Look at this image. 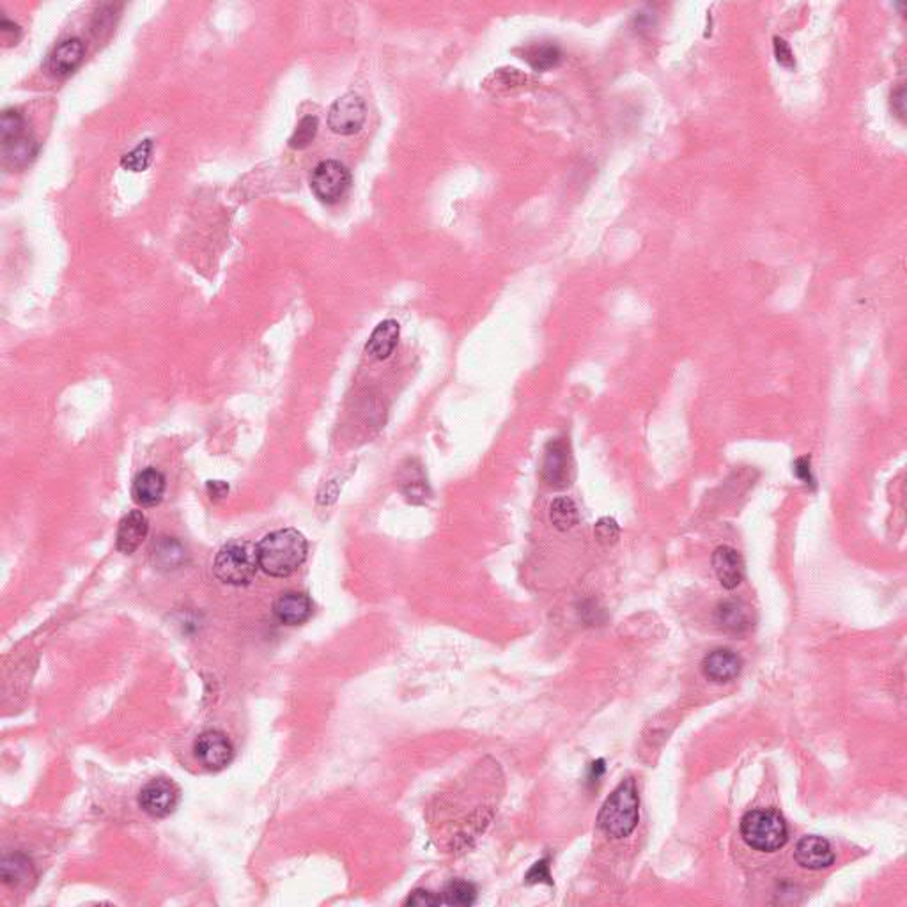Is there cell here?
<instances>
[{"instance_id": "6da1fadb", "label": "cell", "mask_w": 907, "mask_h": 907, "mask_svg": "<svg viewBox=\"0 0 907 907\" xmlns=\"http://www.w3.org/2000/svg\"><path fill=\"white\" fill-rule=\"evenodd\" d=\"M309 543L305 536L294 528L275 530L257 544L259 566L273 578H287L296 573L307 559Z\"/></svg>"}, {"instance_id": "7a4b0ae2", "label": "cell", "mask_w": 907, "mask_h": 907, "mask_svg": "<svg viewBox=\"0 0 907 907\" xmlns=\"http://www.w3.org/2000/svg\"><path fill=\"white\" fill-rule=\"evenodd\" d=\"M640 819L638 789L631 778L624 780L605 801L598 816L601 832L612 839L629 837Z\"/></svg>"}, {"instance_id": "3957f363", "label": "cell", "mask_w": 907, "mask_h": 907, "mask_svg": "<svg viewBox=\"0 0 907 907\" xmlns=\"http://www.w3.org/2000/svg\"><path fill=\"white\" fill-rule=\"evenodd\" d=\"M259 569L261 566L257 546L241 539L223 544L213 562L215 576L222 583L232 587L248 585L255 578Z\"/></svg>"}, {"instance_id": "277c9868", "label": "cell", "mask_w": 907, "mask_h": 907, "mask_svg": "<svg viewBox=\"0 0 907 907\" xmlns=\"http://www.w3.org/2000/svg\"><path fill=\"white\" fill-rule=\"evenodd\" d=\"M745 842L761 853H775L787 844L789 830L777 810H752L741 821Z\"/></svg>"}, {"instance_id": "5b68a950", "label": "cell", "mask_w": 907, "mask_h": 907, "mask_svg": "<svg viewBox=\"0 0 907 907\" xmlns=\"http://www.w3.org/2000/svg\"><path fill=\"white\" fill-rule=\"evenodd\" d=\"M351 186V172L337 160H324L310 174L312 193L326 204L339 202Z\"/></svg>"}, {"instance_id": "8992f818", "label": "cell", "mask_w": 907, "mask_h": 907, "mask_svg": "<svg viewBox=\"0 0 907 907\" xmlns=\"http://www.w3.org/2000/svg\"><path fill=\"white\" fill-rule=\"evenodd\" d=\"M179 800L181 791L168 778H154L147 782L138 794L140 809L154 819H163L174 814V810L179 805Z\"/></svg>"}, {"instance_id": "52a82bcc", "label": "cell", "mask_w": 907, "mask_h": 907, "mask_svg": "<svg viewBox=\"0 0 907 907\" xmlns=\"http://www.w3.org/2000/svg\"><path fill=\"white\" fill-rule=\"evenodd\" d=\"M543 481L555 489L567 488L573 481L571 445L566 438H555L546 445L543 461Z\"/></svg>"}, {"instance_id": "ba28073f", "label": "cell", "mask_w": 907, "mask_h": 907, "mask_svg": "<svg viewBox=\"0 0 907 907\" xmlns=\"http://www.w3.org/2000/svg\"><path fill=\"white\" fill-rule=\"evenodd\" d=\"M193 754L199 764L207 771H222L234 759V747L223 732H202L193 743Z\"/></svg>"}, {"instance_id": "9c48e42d", "label": "cell", "mask_w": 907, "mask_h": 907, "mask_svg": "<svg viewBox=\"0 0 907 907\" xmlns=\"http://www.w3.org/2000/svg\"><path fill=\"white\" fill-rule=\"evenodd\" d=\"M365 115L367 108L364 99L355 92H348L330 106L328 126L333 133L349 137L362 129Z\"/></svg>"}, {"instance_id": "30bf717a", "label": "cell", "mask_w": 907, "mask_h": 907, "mask_svg": "<svg viewBox=\"0 0 907 907\" xmlns=\"http://www.w3.org/2000/svg\"><path fill=\"white\" fill-rule=\"evenodd\" d=\"M85 48L82 39L69 37L60 41L46 57L44 69L48 74L55 78H66L69 76L83 60Z\"/></svg>"}, {"instance_id": "8fae6325", "label": "cell", "mask_w": 907, "mask_h": 907, "mask_svg": "<svg viewBox=\"0 0 907 907\" xmlns=\"http://www.w3.org/2000/svg\"><path fill=\"white\" fill-rule=\"evenodd\" d=\"M273 614L280 624L301 626L314 614V603L305 592L289 590L277 598L273 603Z\"/></svg>"}, {"instance_id": "7c38bea8", "label": "cell", "mask_w": 907, "mask_h": 907, "mask_svg": "<svg viewBox=\"0 0 907 907\" xmlns=\"http://www.w3.org/2000/svg\"><path fill=\"white\" fill-rule=\"evenodd\" d=\"M794 860L800 867L809 871H823L835 864V853L832 849V844L823 837H803L796 849H794Z\"/></svg>"}, {"instance_id": "4fadbf2b", "label": "cell", "mask_w": 907, "mask_h": 907, "mask_svg": "<svg viewBox=\"0 0 907 907\" xmlns=\"http://www.w3.org/2000/svg\"><path fill=\"white\" fill-rule=\"evenodd\" d=\"M743 669V660L738 653L731 649H716L709 653L702 661L704 676L713 683H731L739 677Z\"/></svg>"}, {"instance_id": "5bb4252c", "label": "cell", "mask_w": 907, "mask_h": 907, "mask_svg": "<svg viewBox=\"0 0 907 907\" xmlns=\"http://www.w3.org/2000/svg\"><path fill=\"white\" fill-rule=\"evenodd\" d=\"M149 532V521L142 511H131L128 512L117 528L115 536V548L122 555H131L138 550V546L144 543Z\"/></svg>"}, {"instance_id": "9a60e30c", "label": "cell", "mask_w": 907, "mask_h": 907, "mask_svg": "<svg viewBox=\"0 0 907 907\" xmlns=\"http://www.w3.org/2000/svg\"><path fill=\"white\" fill-rule=\"evenodd\" d=\"M713 567L723 589L734 590L745 578V564L738 550L731 546H720L713 553Z\"/></svg>"}, {"instance_id": "2e32d148", "label": "cell", "mask_w": 907, "mask_h": 907, "mask_svg": "<svg viewBox=\"0 0 907 907\" xmlns=\"http://www.w3.org/2000/svg\"><path fill=\"white\" fill-rule=\"evenodd\" d=\"M165 477L156 468H145L137 473L131 486L133 502L140 507H154L165 495Z\"/></svg>"}, {"instance_id": "e0dca14e", "label": "cell", "mask_w": 907, "mask_h": 907, "mask_svg": "<svg viewBox=\"0 0 907 907\" xmlns=\"http://www.w3.org/2000/svg\"><path fill=\"white\" fill-rule=\"evenodd\" d=\"M399 335H401V328H399L397 321H394V319L381 321L372 330V333L365 344V353L374 360H387L397 348Z\"/></svg>"}, {"instance_id": "ac0fdd59", "label": "cell", "mask_w": 907, "mask_h": 907, "mask_svg": "<svg viewBox=\"0 0 907 907\" xmlns=\"http://www.w3.org/2000/svg\"><path fill=\"white\" fill-rule=\"evenodd\" d=\"M186 548L176 539L161 536L154 541L151 550L152 564L161 571H176L186 564Z\"/></svg>"}, {"instance_id": "d6986e66", "label": "cell", "mask_w": 907, "mask_h": 907, "mask_svg": "<svg viewBox=\"0 0 907 907\" xmlns=\"http://www.w3.org/2000/svg\"><path fill=\"white\" fill-rule=\"evenodd\" d=\"M716 624L732 635H743L750 629V608L739 601H725L716 608Z\"/></svg>"}, {"instance_id": "ffe728a7", "label": "cell", "mask_w": 907, "mask_h": 907, "mask_svg": "<svg viewBox=\"0 0 907 907\" xmlns=\"http://www.w3.org/2000/svg\"><path fill=\"white\" fill-rule=\"evenodd\" d=\"M37 154V144L32 137L21 135L7 144H2V160L7 168H23L27 167Z\"/></svg>"}, {"instance_id": "44dd1931", "label": "cell", "mask_w": 907, "mask_h": 907, "mask_svg": "<svg viewBox=\"0 0 907 907\" xmlns=\"http://www.w3.org/2000/svg\"><path fill=\"white\" fill-rule=\"evenodd\" d=\"M399 481H401L399 484L403 488V493L408 497V500L422 502L427 498V495H429L427 479L422 472V466L417 461H408L406 466H403Z\"/></svg>"}, {"instance_id": "7402d4cb", "label": "cell", "mask_w": 907, "mask_h": 907, "mask_svg": "<svg viewBox=\"0 0 907 907\" xmlns=\"http://www.w3.org/2000/svg\"><path fill=\"white\" fill-rule=\"evenodd\" d=\"M523 59L536 69V71H548L551 67H557L560 64V59H562V51L557 44L553 43H536V44H530L525 53H523Z\"/></svg>"}, {"instance_id": "603a6c76", "label": "cell", "mask_w": 907, "mask_h": 907, "mask_svg": "<svg viewBox=\"0 0 907 907\" xmlns=\"http://www.w3.org/2000/svg\"><path fill=\"white\" fill-rule=\"evenodd\" d=\"M550 520L557 530L560 532L571 530L580 520L576 504L567 497L555 498L553 504L550 505Z\"/></svg>"}, {"instance_id": "cb8c5ba5", "label": "cell", "mask_w": 907, "mask_h": 907, "mask_svg": "<svg viewBox=\"0 0 907 907\" xmlns=\"http://www.w3.org/2000/svg\"><path fill=\"white\" fill-rule=\"evenodd\" d=\"M152 152L154 142L151 138H145L121 158V167L128 172H144L152 161Z\"/></svg>"}, {"instance_id": "d4e9b609", "label": "cell", "mask_w": 907, "mask_h": 907, "mask_svg": "<svg viewBox=\"0 0 907 907\" xmlns=\"http://www.w3.org/2000/svg\"><path fill=\"white\" fill-rule=\"evenodd\" d=\"M475 899L477 890L468 881H450L442 894V903L447 906H472Z\"/></svg>"}, {"instance_id": "484cf974", "label": "cell", "mask_w": 907, "mask_h": 907, "mask_svg": "<svg viewBox=\"0 0 907 907\" xmlns=\"http://www.w3.org/2000/svg\"><path fill=\"white\" fill-rule=\"evenodd\" d=\"M30 872H32L30 862L21 855H14V856L4 860V864H2V881L11 887H18V885L25 883L28 880Z\"/></svg>"}, {"instance_id": "4316f807", "label": "cell", "mask_w": 907, "mask_h": 907, "mask_svg": "<svg viewBox=\"0 0 907 907\" xmlns=\"http://www.w3.org/2000/svg\"><path fill=\"white\" fill-rule=\"evenodd\" d=\"M25 121L23 115L14 108H5L0 117V140L2 144H7L14 138H20L25 135Z\"/></svg>"}, {"instance_id": "83f0119b", "label": "cell", "mask_w": 907, "mask_h": 907, "mask_svg": "<svg viewBox=\"0 0 907 907\" xmlns=\"http://www.w3.org/2000/svg\"><path fill=\"white\" fill-rule=\"evenodd\" d=\"M316 133H317V117H314V115H305V117L298 122V126H296L294 133L291 135V138H289V145H291L293 149H305V147H309V145L314 142Z\"/></svg>"}, {"instance_id": "f1b7e54d", "label": "cell", "mask_w": 907, "mask_h": 907, "mask_svg": "<svg viewBox=\"0 0 907 907\" xmlns=\"http://www.w3.org/2000/svg\"><path fill=\"white\" fill-rule=\"evenodd\" d=\"M596 537L603 544H614L619 539V525L614 518H601L596 525Z\"/></svg>"}, {"instance_id": "f546056e", "label": "cell", "mask_w": 907, "mask_h": 907, "mask_svg": "<svg viewBox=\"0 0 907 907\" xmlns=\"http://www.w3.org/2000/svg\"><path fill=\"white\" fill-rule=\"evenodd\" d=\"M119 5H113V4H105L99 7V11L96 12L94 16V25H92V32L94 34H101L103 30H110L112 25H113V16L115 14V9Z\"/></svg>"}, {"instance_id": "4dcf8cb0", "label": "cell", "mask_w": 907, "mask_h": 907, "mask_svg": "<svg viewBox=\"0 0 907 907\" xmlns=\"http://www.w3.org/2000/svg\"><path fill=\"white\" fill-rule=\"evenodd\" d=\"M527 883L528 885H537V883H546V885H553L551 881V876H550V860L544 858V860H539L527 874Z\"/></svg>"}, {"instance_id": "1f68e13d", "label": "cell", "mask_w": 907, "mask_h": 907, "mask_svg": "<svg viewBox=\"0 0 907 907\" xmlns=\"http://www.w3.org/2000/svg\"><path fill=\"white\" fill-rule=\"evenodd\" d=\"M442 904V895H434L427 890H415L406 901V906L436 907Z\"/></svg>"}, {"instance_id": "d6a6232c", "label": "cell", "mask_w": 907, "mask_h": 907, "mask_svg": "<svg viewBox=\"0 0 907 907\" xmlns=\"http://www.w3.org/2000/svg\"><path fill=\"white\" fill-rule=\"evenodd\" d=\"M775 55H777V60L786 66V67H794L796 60H794V53L791 51V46L782 39V37H775Z\"/></svg>"}, {"instance_id": "836d02e7", "label": "cell", "mask_w": 907, "mask_h": 907, "mask_svg": "<svg viewBox=\"0 0 907 907\" xmlns=\"http://www.w3.org/2000/svg\"><path fill=\"white\" fill-rule=\"evenodd\" d=\"M794 472L796 475L805 482V484H810L814 486L816 484V479L812 475V466H810V457H800L794 465Z\"/></svg>"}, {"instance_id": "e575fe53", "label": "cell", "mask_w": 907, "mask_h": 907, "mask_svg": "<svg viewBox=\"0 0 907 907\" xmlns=\"http://www.w3.org/2000/svg\"><path fill=\"white\" fill-rule=\"evenodd\" d=\"M0 32L4 37H9L11 43H14L20 35V27L12 21H9L5 16H2V21H0Z\"/></svg>"}, {"instance_id": "d590c367", "label": "cell", "mask_w": 907, "mask_h": 907, "mask_svg": "<svg viewBox=\"0 0 907 907\" xmlns=\"http://www.w3.org/2000/svg\"><path fill=\"white\" fill-rule=\"evenodd\" d=\"M207 491H209L211 498H222V497H225L229 493V486L225 482H222V481H211L207 484Z\"/></svg>"}]
</instances>
